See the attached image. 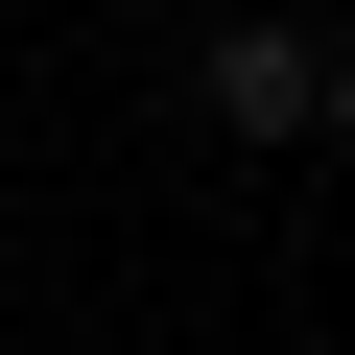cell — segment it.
<instances>
[{
    "mask_svg": "<svg viewBox=\"0 0 355 355\" xmlns=\"http://www.w3.org/2000/svg\"><path fill=\"white\" fill-rule=\"evenodd\" d=\"M190 95H214L237 142H308V119H331V48H308V24H214V48H190Z\"/></svg>",
    "mask_w": 355,
    "mask_h": 355,
    "instance_id": "6da1fadb",
    "label": "cell"
},
{
    "mask_svg": "<svg viewBox=\"0 0 355 355\" xmlns=\"http://www.w3.org/2000/svg\"><path fill=\"white\" fill-rule=\"evenodd\" d=\"M331 142H355V48H331Z\"/></svg>",
    "mask_w": 355,
    "mask_h": 355,
    "instance_id": "7a4b0ae2",
    "label": "cell"
}]
</instances>
